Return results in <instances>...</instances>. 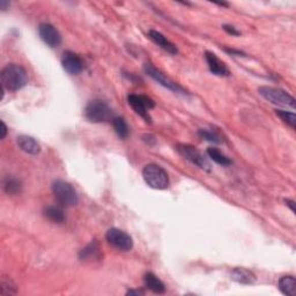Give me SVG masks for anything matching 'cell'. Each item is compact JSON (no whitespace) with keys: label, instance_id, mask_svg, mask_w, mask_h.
<instances>
[{"label":"cell","instance_id":"obj_5","mask_svg":"<svg viewBox=\"0 0 296 296\" xmlns=\"http://www.w3.org/2000/svg\"><path fill=\"white\" fill-rule=\"evenodd\" d=\"M84 116L92 123H103L113 120L111 108L101 100H94L87 104Z\"/></svg>","mask_w":296,"mask_h":296},{"label":"cell","instance_id":"obj_12","mask_svg":"<svg viewBox=\"0 0 296 296\" xmlns=\"http://www.w3.org/2000/svg\"><path fill=\"white\" fill-rule=\"evenodd\" d=\"M205 59L207 62V65H209L210 71L212 72L214 75H218V77H229L230 75L229 70H228L225 63L220 61L217 57V54L207 51L205 53Z\"/></svg>","mask_w":296,"mask_h":296},{"label":"cell","instance_id":"obj_31","mask_svg":"<svg viewBox=\"0 0 296 296\" xmlns=\"http://www.w3.org/2000/svg\"><path fill=\"white\" fill-rule=\"evenodd\" d=\"M286 204L290 207V210L293 211V212H295V202H294L293 200H290V199H286Z\"/></svg>","mask_w":296,"mask_h":296},{"label":"cell","instance_id":"obj_30","mask_svg":"<svg viewBox=\"0 0 296 296\" xmlns=\"http://www.w3.org/2000/svg\"><path fill=\"white\" fill-rule=\"evenodd\" d=\"M6 133H7V126H6L5 123L2 121V139L6 137Z\"/></svg>","mask_w":296,"mask_h":296},{"label":"cell","instance_id":"obj_6","mask_svg":"<svg viewBox=\"0 0 296 296\" xmlns=\"http://www.w3.org/2000/svg\"><path fill=\"white\" fill-rule=\"evenodd\" d=\"M176 150L179 151V153L190 161L193 164H196L197 167H199L200 169L205 171H211V164L207 161V159L202 155L199 151L197 150L196 147H193L191 145H188V143H180L177 145Z\"/></svg>","mask_w":296,"mask_h":296},{"label":"cell","instance_id":"obj_7","mask_svg":"<svg viewBox=\"0 0 296 296\" xmlns=\"http://www.w3.org/2000/svg\"><path fill=\"white\" fill-rule=\"evenodd\" d=\"M105 239H107L108 243L112 245L113 248L118 249L121 251H130L133 248V240L128 232L123 231L118 228H111L105 234Z\"/></svg>","mask_w":296,"mask_h":296},{"label":"cell","instance_id":"obj_32","mask_svg":"<svg viewBox=\"0 0 296 296\" xmlns=\"http://www.w3.org/2000/svg\"><path fill=\"white\" fill-rule=\"evenodd\" d=\"M7 6H10V3L8 2H5V0H2V2H0V7H2L3 11H6Z\"/></svg>","mask_w":296,"mask_h":296},{"label":"cell","instance_id":"obj_29","mask_svg":"<svg viewBox=\"0 0 296 296\" xmlns=\"http://www.w3.org/2000/svg\"><path fill=\"white\" fill-rule=\"evenodd\" d=\"M126 294L128 295H143V291L139 290V289H131Z\"/></svg>","mask_w":296,"mask_h":296},{"label":"cell","instance_id":"obj_4","mask_svg":"<svg viewBox=\"0 0 296 296\" xmlns=\"http://www.w3.org/2000/svg\"><path fill=\"white\" fill-rule=\"evenodd\" d=\"M258 93L272 104L295 109V99L285 91L274 87L264 86L258 88Z\"/></svg>","mask_w":296,"mask_h":296},{"label":"cell","instance_id":"obj_23","mask_svg":"<svg viewBox=\"0 0 296 296\" xmlns=\"http://www.w3.org/2000/svg\"><path fill=\"white\" fill-rule=\"evenodd\" d=\"M198 135H199L201 139H205V140L210 141V142H214V143H221L222 142L221 135L218 134L217 132H214V131L201 129V130L198 131Z\"/></svg>","mask_w":296,"mask_h":296},{"label":"cell","instance_id":"obj_16","mask_svg":"<svg viewBox=\"0 0 296 296\" xmlns=\"http://www.w3.org/2000/svg\"><path fill=\"white\" fill-rule=\"evenodd\" d=\"M231 279L242 285H253L256 282V276L253 272L243 268H238L231 272Z\"/></svg>","mask_w":296,"mask_h":296},{"label":"cell","instance_id":"obj_17","mask_svg":"<svg viewBox=\"0 0 296 296\" xmlns=\"http://www.w3.org/2000/svg\"><path fill=\"white\" fill-rule=\"evenodd\" d=\"M143 283H145V286L148 289L155 294H163L166 291L164 283L152 272H148L143 276Z\"/></svg>","mask_w":296,"mask_h":296},{"label":"cell","instance_id":"obj_27","mask_svg":"<svg viewBox=\"0 0 296 296\" xmlns=\"http://www.w3.org/2000/svg\"><path fill=\"white\" fill-rule=\"evenodd\" d=\"M143 140H145L148 143V145H151V146H153L155 143V138L153 137V135H151V134L143 135Z\"/></svg>","mask_w":296,"mask_h":296},{"label":"cell","instance_id":"obj_19","mask_svg":"<svg viewBox=\"0 0 296 296\" xmlns=\"http://www.w3.org/2000/svg\"><path fill=\"white\" fill-rule=\"evenodd\" d=\"M44 217L48 218L50 221L54 223L65 222V213L61 207L58 206H48L44 210Z\"/></svg>","mask_w":296,"mask_h":296},{"label":"cell","instance_id":"obj_13","mask_svg":"<svg viewBox=\"0 0 296 296\" xmlns=\"http://www.w3.org/2000/svg\"><path fill=\"white\" fill-rule=\"evenodd\" d=\"M16 142L20 150L29 155H37L41 152L40 143L29 135H20L16 139Z\"/></svg>","mask_w":296,"mask_h":296},{"label":"cell","instance_id":"obj_10","mask_svg":"<svg viewBox=\"0 0 296 296\" xmlns=\"http://www.w3.org/2000/svg\"><path fill=\"white\" fill-rule=\"evenodd\" d=\"M39 34L42 41L48 44L50 48H57L62 43V35L50 23H42L39 27Z\"/></svg>","mask_w":296,"mask_h":296},{"label":"cell","instance_id":"obj_11","mask_svg":"<svg viewBox=\"0 0 296 296\" xmlns=\"http://www.w3.org/2000/svg\"><path fill=\"white\" fill-rule=\"evenodd\" d=\"M62 65L67 73L71 75H78L83 70V63L77 53L72 51H66L63 54Z\"/></svg>","mask_w":296,"mask_h":296},{"label":"cell","instance_id":"obj_25","mask_svg":"<svg viewBox=\"0 0 296 296\" xmlns=\"http://www.w3.org/2000/svg\"><path fill=\"white\" fill-rule=\"evenodd\" d=\"M0 294L6 296V295H14L16 294V287L10 279H2V283H0Z\"/></svg>","mask_w":296,"mask_h":296},{"label":"cell","instance_id":"obj_18","mask_svg":"<svg viewBox=\"0 0 296 296\" xmlns=\"http://www.w3.org/2000/svg\"><path fill=\"white\" fill-rule=\"evenodd\" d=\"M278 287L282 294L287 296L296 295V280L293 276H285L280 278Z\"/></svg>","mask_w":296,"mask_h":296},{"label":"cell","instance_id":"obj_22","mask_svg":"<svg viewBox=\"0 0 296 296\" xmlns=\"http://www.w3.org/2000/svg\"><path fill=\"white\" fill-rule=\"evenodd\" d=\"M277 116L280 117V120L286 123L287 125H289L291 129L295 130L296 128V116L294 112H289V111H286V110H277L276 111Z\"/></svg>","mask_w":296,"mask_h":296},{"label":"cell","instance_id":"obj_2","mask_svg":"<svg viewBox=\"0 0 296 296\" xmlns=\"http://www.w3.org/2000/svg\"><path fill=\"white\" fill-rule=\"evenodd\" d=\"M142 177L148 187L155 190H166L169 187L167 171L158 164L151 163L143 168Z\"/></svg>","mask_w":296,"mask_h":296},{"label":"cell","instance_id":"obj_14","mask_svg":"<svg viewBox=\"0 0 296 296\" xmlns=\"http://www.w3.org/2000/svg\"><path fill=\"white\" fill-rule=\"evenodd\" d=\"M148 36H150V39L153 41L155 44H158L160 48L163 49L164 51H167L168 53L176 54L177 52H179L176 45L174 43H171V42L169 41L166 36L162 35L161 33H159L156 31H150L148 32Z\"/></svg>","mask_w":296,"mask_h":296},{"label":"cell","instance_id":"obj_26","mask_svg":"<svg viewBox=\"0 0 296 296\" xmlns=\"http://www.w3.org/2000/svg\"><path fill=\"white\" fill-rule=\"evenodd\" d=\"M222 28H223V31L229 34V35H232V36H240L241 35V33L238 31V29H236L235 27H232V26H229V24H225V26H223Z\"/></svg>","mask_w":296,"mask_h":296},{"label":"cell","instance_id":"obj_3","mask_svg":"<svg viewBox=\"0 0 296 296\" xmlns=\"http://www.w3.org/2000/svg\"><path fill=\"white\" fill-rule=\"evenodd\" d=\"M52 192L56 200L59 202V205H62L63 207H72L78 204L79 197L77 191L70 183H67L65 181L58 180L53 182Z\"/></svg>","mask_w":296,"mask_h":296},{"label":"cell","instance_id":"obj_24","mask_svg":"<svg viewBox=\"0 0 296 296\" xmlns=\"http://www.w3.org/2000/svg\"><path fill=\"white\" fill-rule=\"evenodd\" d=\"M4 189L8 194H18L21 191V183L16 179H7L4 183Z\"/></svg>","mask_w":296,"mask_h":296},{"label":"cell","instance_id":"obj_28","mask_svg":"<svg viewBox=\"0 0 296 296\" xmlns=\"http://www.w3.org/2000/svg\"><path fill=\"white\" fill-rule=\"evenodd\" d=\"M225 50H226V52L232 54V56L240 57V56H243L244 54L242 51H239V50H234V49H225Z\"/></svg>","mask_w":296,"mask_h":296},{"label":"cell","instance_id":"obj_1","mask_svg":"<svg viewBox=\"0 0 296 296\" xmlns=\"http://www.w3.org/2000/svg\"><path fill=\"white\" fill-rule=\"evenodd\" d=\"M2 86L10 92L22 90L28 83V73L21 65L10 64L5 66L0 73Z\"/></svg>","mask_w":296,"mask_h":296},{"label":"cell","instance_id":"obj_8","mask_svg":"<svg viewBox=\"0 0 296 296\" xmlns=\"http://www.w3.org/2000/svg\"><path fill=\"white\" fill-rule=\"evenodd\" d=\"M128 101H129V104L131 105V108H132L139 116L142 117L147 123H152V118L150 116V113H148V111L155 107V103L153 100L145 95L130 94L128 96Z\"/></svg>","mask_w":296,"mask_h":296},{"label":"cell","instance_id":"obj_21","mask_svg":"<svg viewBox=\"0 0 296 296\" xmlns=\"http://www.w3.org/2000/svg\"><path fill=\"white\" fill-rule=\"evenodd\" d=\"M112 125L115 129L117 135L122 139H125L129 137V126L126 124L125 120L123 117H115L112 120Z\"/></svg>","mask_w":296,"mask_h":296},{"label":"cell","instance_id":"obj_20","mask_svg":"<svg viewBox=\"0 0 296 296\" xmlns=\"http://www.w3.org/2000/svg\"><path fill=\"white\" fill-rule=\"evenodd\" d=\"M207 155H209V158H211V160H213L215 163L220 164V166L228 167L231 164L230 160L228 159L225 154H222L218 148H214V147L209 148V150H207Z\"/></svg>","mask_w":296,"mask_h":296},{"label":"cell","instance_id":"obj_15","mask_svg":"<svg viewBox=\"0 0 296 296\" xmlns=\"http://www.w3.org/2000/svg\"><path fill=\"white\" fill-rule=\"evenodd\" d=\"M102 257V252H101L100 244L97 241H93L92 243L87 245L86 248L80 251L79 258L82 261H93V260H100Z\"/></svg>","mask_w":296,"mask_h":296},{"label":"cell","instance_id":"obj_9","mask_svg":"<svg viewBox=\"0 0 296 296\" xmlns=\"http://www.w3.org/2000/svg\"><path fill=\"white\" fill-rule=\"evenodd\" d=\"M143 70H145L148 77H151L152 79L155 80L156 82L161 84V86H163L164 88H167V90L174 93H180V94H183V95L187 94V92H185L179 83H176L172 81L171 79H169L166 74L156 69L154 65H152L148 63V64H146L145 67H143Z\"/></svg>","mask_w":296,"mask_h":296}]
</instances>
